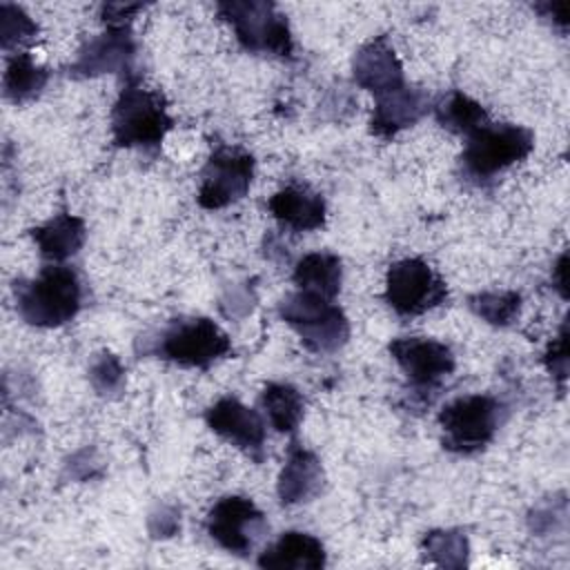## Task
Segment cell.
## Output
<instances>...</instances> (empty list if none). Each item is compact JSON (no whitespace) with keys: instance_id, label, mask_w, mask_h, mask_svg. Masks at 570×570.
<instances>
[{"instance_id":"obj_1","label":"cell","mask_w":570,"mask_h":570,"mask_svg":"<svg viewBox=\"0 0 570 570\" xmlns=\"http://www.w3.org/2000/svg\"><path fill=\"white\" fill-rule=\"evenodd\" d=\"M18 314L36 327H58L80 309V281L71 267L49 265L36 278L13 287Z\"/></svg>"},{"instance_id":"obj_13","label":"cell","mask_w":570,"mask_h":570,"mask_svg":"<svg viewBox=\"0 0 570 570\" xmlns=\"http://www.w3.org/2000/svg\"><path fill=\"white\" fill-rule=\"evenodd\" d=\"M136 56V45L127 29H107L102 36L89 40L69 67V76L91 78L109 71L127 73Z\"/></svg>"},{"instance_id":"obj_12","label":"cell","mask_w":570,"mask_h":570,"mask_svg":"<svg viewBox=\"0 0 570 570\" xmlns=\"http://www.w3.org/2000/svg\"><path fill=\"white\" fill-rule=\"evenodd\" d=\"M205 421L218 436L243 450L249 459H254L256 463L263 461L265 421L256 410L243 405L238 399L225 396L207 410Z\"/></svg>"},{"instance_id":"obj_2","label":"cell","mask_w":570,"mask_h":570,"mask_svg":"<svg viewBox=\"0 0 570 570\" xmlns=\"http://www.w3.org/2000/svg\"><path fill=\"white\" fill-rule=\"evenodd\" d=\"M171 125L174 120L165 109L163 96L145 89L138 78H127L111 111L114 142L120 147L158 149Z\"/></svg>"},{"instance_id":"obj_17","label":"cell","mask_w":570,"mask_h":570,"mask_svg":"<svg viewBox=\"0 0 570 570\" xmlns=\"http://www.w3.org/2000/svg\"><path fill=\"white\" fill-rule=\"evenodd\" d=\"M258 566L267 570H321L325 548L314 534L289 530L261 552Z\"/></svg>"},{"instance_id":"obj_22","label":"cell","mask_w":570,"mask_h":570,"mask_svg":"<svg viewBox=\"0 0 570 570\" xmlns=\"http://www.w3.org/2000/svg\"><path fill=\"white\" fill-rule=\"evenodd\" d=\"M436 120L445 129H450L454 134H463V136H470L472 131H476L479 127L490 122L488 111L476 100H472L470 96H465L461 91H450L436 105Z\"/></svg>"},{"instance_id":"obj_10","label":"cell","mask_w":570,"mask_h":570,"mask_svg":"<svg viewBox=\"0 0 570 570\" xmlns=\"http://www.w3.org/2000/svg\"><path fill=\"white\" fill-rule=\"evenodd\" d=\"M267 523L254 501L245 497H223L207 514L209 537L234 554H249L265 534Z\"/></svg>"},{"instance_id":"obj_16","label":"cell","mask_w":570,"mask_h":570,"mask_svg":"<svg viewBox=\"0 0 570 570\" xmlns=\"http://www.w3.org/2000/svg\"><path fill=\"white\" fill-rule=\"evenodd\" d=\"M323 488V465L318 456L298 443H292L285 465L278 474V499L283 505L312 501Z\"/></svg>"},{"instance_id":"obj_30","label":"cell","mask_w":570,"mask_h":570,"mask_svg":"<svg viewBox=\"0 0 570 570\" xmlns=\"http://www.w3.org/2000/svg\"><path fill=\"white\" fill-rule=\"evenodd\" d=\"M566 272H568V254H561L557 265L552 267V283H554V287L559 289V294L563 298H568V276H566Z\"/></svg>"},{"instance_id":"obj_11","label":"cell","mask_w":570,"mask_h":570,"mask_svg":"<svg viewBox=\"0 0 570 570\" xmlns=\"http://www.w3.org/2000/svg\"><path fill=\"white\" fill-rule=\"evenodd\" d=\"M390 354L419 390H434L454 370V354L445 343L423 336H403L390 343Z\"/></svg>"},{"instance_id":"obj_20","label":"cell","mask_w":570,"mask_h":570,"mask_svg":"<svg viewBox=\"0 0 570 570\" xmlns=\"http://www.w3.org/2000/svg\"><path fill=\"white\" fill-rule=\"evenodd\" d=\"M343 267L341 258L327 252L305 254L294 269V283L301 292H309L323 298H334L341 289Z\"/></svg>"},{"instance_id":"obj_4","label":"cell","mask_w":570,"mask_h":570,"mask_svg":"<svg viewBox=\"0 0 570 570\" xmlns=\"http://www.w3.org/2000/svg\"><path fill=\"white\" fill-rule=\"evenodd\" d=\"M281 318L296 330L309 352H336L350 336V323L330 298L294 292L278 305Z\"/></svg>"},{"instance_id":"obj_8","label":"cell","mask_w":570,"mask_h":570,"mask_svg":"<svg viewBox=\"0 0 570 570\" xmlns=\"http://www.w3.org/2000/svg\"><path fill=\"white\" fill-rule=\"evenodd\" d=\"M448 298L441 276L421 258H403L390 265L385 301L401 316H419Z\"/></svg>"},{"instance_id":"obj_15","label":"cell","mask_w":570,"mask_h":570,"mask_svg":"<svg viewBox=\"0 0 570 570\" xmlns=\"http://www.w3.org/2000/svg\"><path fill=\"white\" fill-rule=\"evenodd\" d=\"M430 96L425 89L401 85L383 96H376L370 129L379 138H392L405 127H412L428 114Z\"/></svg>"},{"instance_id":"obj_3","label":"cell","mask_w":570,"mask_h":570,"mask_svg":"<svg viewBox=\"0 0 570 570\" xmlns=\"http://www.w3.org/2000/svg\"><path fill=\"white\" fill-rule=\"evenodd\" d=\"M534 147V134L519 125L485 122L468 136L461 167L474 183H485L510 165L523 160Z\"/></svg>"},{"instance_id":"obj_7","label":"cell","mask_w":570,"mask_h":570,"mask_svg":"<svg viewBox=\"0 0 570 570\" xmlns=\"http://www.w3.org/2000/svg\"><path fill=\"white\" fill-rule=\"evenodd\" d=\"M218 13L234 27L238 42L247 51L289 56L292 33L283 13L272 2H220Z\"/></svg>"},{"instance_id":"obj_9","label":"cell","mask_w":570,"mask_h":570,"mask_svg":"<svg viewBox=\"0 0 570 570\" xmlns=\"http://www.w3.org/2000/svg\"><path fill=\"white\" fill-rule=\"evenodd\" d=\"M252 178H254L252 154L238 147L218 145L203 169L198 205L205 209L227 207L247 194Z\"/></svg>"},{"instance_id":"obj_6","label":"cell","mask_w":570,"mask_h":570,"mask_svg":"<svg viewBox=\"0 0 570 570\" xmlns=\"http://www.w3.org/2000/svg\"><path fill=\"white\" fill-rule=\"evenodd\" d=\"M158 356L183 367H209L232 352L229 336L209 318L174 321L158 338Z\"/></svg>"},{"instance_id":"obj_26","label":"cell","mask_w":570,"mask_h":570,"mask_svg":"<svg viewBox=\"0 0 570 570\" xmlns=\"http://www.w3.org/2000/svg\"><path fill=\"white\" fill-rule=\"evenodd\" d=\"M89 381L100 396H111L122 390L125 370L111 352H100L89 367Z\"/></svg>"},{"instance_id":"obj_28","label":"cell","mask_w":570,"mask_h":570,"mask_svg":"<svg viewBox=\"0 0 570 570\" xmlns=\"http://www.w3.org/2000/svg\"><path fill=\"white\" fill-rule=\"evenodd\" d=\"M543 361L548 365V372L559 381V387H563V381L568 376V330H566V323L561 325L559 338L552 341V345L548 347Z\"/></svg>"},{"instance_id":"obj_27","label":"cell","mask_w":570,"mask_h":570,"mask_svg":"<svg viewBox=\"0 0 570 570\" xmlns=\"http://www.w3.org/2000/svg\"><path fill=\"white\" fill-rule=\"evenodd\" d=\"M36 31H38L36 22L20 7H13V4L0 7V40L4 49H11L13 45L31 40Z\"/></svg>"},{"instance_id":"obj_24","label":"cell","mask_w":570,"mask_h":570,"mask_svg":"<svg viewBox=\"0 0 570 570\" xmlns=\"http://www.w3.org/2000/svg\"><path fill=\"white\" fill-rule=\"evenodd\" d=\"M423 559L432 566L441 568H463L468 566L470 543L465 532L461 530H432L425 534Z\"/></svg>"},{"instance_id":"obj_14","label":"cell","mask_w":570,"mask_h":570,"mask_svg":"<svg viewBox=\"0 0 570 570\" xmlns=\"http://www.w3.org/2000/svg\"><path fill=\"white\" fill-rule=\"evenodd\" d=\"M354 80L358 87L372 91L374 96H383L392 89H399L403 82V67L394 53V47L385 36H379L365 42L352 62Z\"/></svg>"},{"instance_id":"obj_29","label":"cell","mask_w":570,"mask_h":570,"mask_svg":"<svg viewBox=\"0 0 570 570\" xmlns=\"http://www.w3.org/2000/svg\"><path fill=\"white\" fill-rule=\"evenodd\" d=\"M537 11H541L543 18H550L559 29L566 31V27H568V4H566V2H546V4H537Z\"/></svg>"},{"instance_id":"obj_19","label":"cell","mask_w":570,"mask_h":570,"mask_svg":"<svg viewBox=\"0 0 570 570\" xmlns=\"http://www.w3.org/2000/svg\"><path fill=\"white\" fill-rule=\"evenodd\" d=\"M85 223L73 214H58L45 225L31 229V236L40 254L53 263H62L73 256L85 243Z\"/></svg>"},{"instance_id":"obj_18","label":"cell","mask_w":570,"mask_h":570,"mask_svg":"<svg viewBox=\"0 0 570 570\" xmlns=\"http://www.w3.org/2000/svg\"><path fill=\"white\" fill-rule=\"evenodd\" d=\"M272 216L296 232L318 229L325 223V200L305 185H287L269 198Z\"/></svg>"},{"instance_id":"obj_23","label":"cell","mask_w":570,"mask_h":570,"mask_svg":"<svg viewBox=\"0 0 570 570\" xmlns=\"http://www.w3.org/2000/svg\"><path fill=\"white\" fill-rule=\"evenodd\" d=\"M49 80V73L31 60L29 53H18L9 60L4 71V96L13 102H27L36 98Z\"/></svg>"},{"instance_id":"obj_21","label":"cell","mask_w":570,"mask_h":570,"mask_svg":"<svg viewBox=\"0 0 570 570\" xmlns=\"http://www.w3.org/2000/svg\"><path fill=\"white\" fill-rule=\"evenodd\" d=\"M267 421L278 432H294L303 419V396L287 383H267L261 394Z\"/></svg>"},{"instance_id":"obj_25","label":"cell","mask_w":570,"mask_h":570,"mask_svg":"<svg viewBox=\"0 0 570 570\" xmlns=\"http://www.w3.org/2000/svg\"><path fill=\"white\" fill-rule=\"evenodd\" d=\"M472 312L490 325H510L521 309V296L517 292H483L470 298Z\"/></svg>"},{"instance_id":"obj_5","label":"cell","mask_w":570,"mask_h":570,"mask_svg":"<svg viewBox=\"0 0 570 570\" xmlns=\"http://www.w3.org/2000/svg\"><path fill=\"white\" fill-rule=\"evenodd\" d=\"M443 448L472 454L483 450L499 428V403L485 394L454 399L439 414Z\"/></svg>"}]
</instances>
